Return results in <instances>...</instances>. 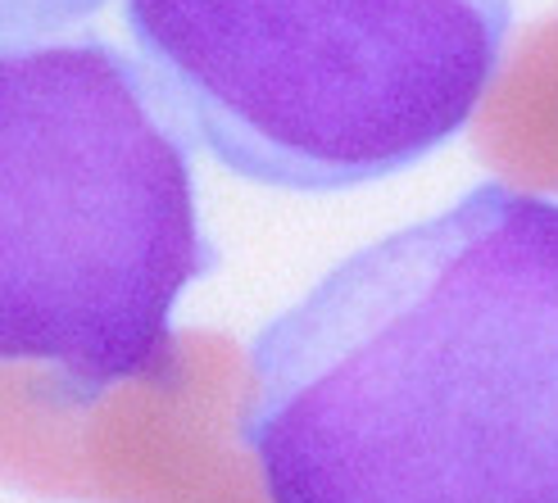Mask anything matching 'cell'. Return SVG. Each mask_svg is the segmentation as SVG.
<instances>
[{"label": "cell", "instance_id": "obj_3", "mask_svg": "<svg viewBox=\"0 0 558 503\" xmlns=\"http://www.w3.org/2000/svg\"><path fill=\"white\" fill-rule=\"evenodd\" d=\"M513 0H128L142 64L191 142L287 191L427 159L472 119Z\"/></svg>", "mask_w": 558, "mask_h": 503}, {"label": "cell", "instance_id": "obj_5", "mask_svg": "<svg viewBox=\"0 0 558 503\" xmlns=\"http://www.w3.org/2000/svg\"><path fill=\"white\" fill-rule=\"evenodd\" d=\"M468 123L472 150L499 182L558 191V14L499 54Z\"/></svg>", "mask_w": 558, "mask_h": 503}, {"label": "cell", "instance_id": "obj_1", "mask_svg": "<svg viewBox=\"0 0 558 503\" xmlns=\"http://www.w3.org/2000/svg\"><path fill=\"white\" fill-rule=\"evenodd\" d=\"M272 503H558V205L477 186L250 349Z\"/></svg>", "mask_w": 558, "mask_h": 503}, {"label": "cell", "instance_id": "obj_7", "mask_svg": "<svg viewBox=\"0 0 558 503\" xmlns=\"http://www.w3.org/2000/svg\"><path fill=\"white\" fill-rule=\"evenodd\" d=\"M178 503H272V499L264 490V471L255 467V458L236 454L209 486H201L195 494H186Z\"/></svg>", "mask_w": 558, "mask_h": 503}, {"label": "cell", "instance_id": "obj_4", "mask_svg": "<svg viewBox=\"0 0 558 503\" xmlns=\"http://www.w3.org/2000/svg\"><path fill=\"white\" fill-rule=\"evenodd\" d=\"M250 395V358L222 331H178L146 372L109 385L0 363V486L82 503H178L241 454Z\"/></svg>", "mask_w": 558, "mask_h": 503}, {"label": "cell", "instance_id": "obj_2", "mask_svg": "<svg viewBox=\"0 0 558 503\" xmlns=\"http://www.w3.org/2000/svg\"><path fill=\"white\" fill-rule=\"evenodd\" d=\"M214 268L191 136L146 64L100 37L0 41V363L136 377Z\"/></svg>", "mask_w": 558, "mask_h": 503}, {"label": "cell", "instance_id": "obj_6", "mask_svg": "<svg viewBox=\"0 0 558 503\" xmlns=\"http://www.w3.org/2000/svg\"><path fill=\"white\" fill-rule=\"evenodd\" d=\"M100 5L105 0H0V41H46Z\"/></svg>", "mask_w": 558, "mask_h": 503}]
</instances>
